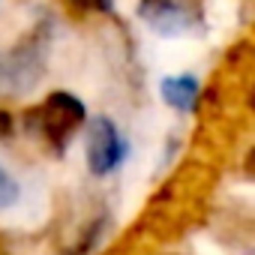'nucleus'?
I'll list each match as a JSON object with an SVG mask.
<instances>
[{
    "instance_id": "f257e3e1",
    "label": "nucleus",
    "mask_w": 255,
    "mask_h": 255,
    "mask_svg": "<svg viewBox=\"0 0 255 255\" xmlns=\"http://www.w3.org/2000/svg\"><path fill=\"white\" fill-rule=\"evenodd\" d=\"M84 123L87 105L69 90H51L42 102L24 111V132L45 144L54 156H63L69 150L72 138L84 129Z\"/></svg>"
},
{
    "instance_id": "f03ea898",
    "label": "nucleus",
    "mask_w": 255,
    "mask_h": 255,
    "mask_svg": "<svg viewBox=\"0 0 255 255\" xmlns=\"http://www.w3.org/2000/svg\"><path fill=\"white\" fill-rule=\"evenodd\" d=\"M48 48L51 33L45 21H39L21 42L0 51V90L9 96L33 93L48 72Z\"/></svg>"
},
{
    "instance_id": "7ed1b4c3",
    "label": "nucleus",
    "mask_w": 255,
    "mask_h": 255,
    "mask_svg": "<svg viewBox=\"0 0 255 255\" xmlns=\"http://www.w3.org/2000/svg\"><path fill=\"white\" fill-rule=\"evenodd\" d=\"M84 159L93 177H108L129 159V141L108 114L87 117L84 123Z\"/></svg>"
},
{
    "instance_id": "20e7f679",
    "label": "nucleus",
    "mask_w": 255,
    "mask_h": 255,
    "mask_svg": "<svg viewBox=\"0 0 255 255\" xmlns=\"http://www.w3.org/2000/svg\"><path fill=\"white\" fill-rule=\"evenodd\" d=\"M138 18L147 24V30H153L159 36L192 33L204 21L198 0H141Z\"/></svg>"
},
{
    "instance_id": "39448f33",
    "label": "nucleus",
    "mask_w": 255,
    "mask_h": 255,
    "mask_svg": "<svg viewBox=\"0 0 255 255\" xmlns=\"http://www.w3.org/2000/svg\"><path fill=\"white\" fill-rule=\"evenodd\" d=\"M159 96L168 108H174L177 114H192L198 108L201 99V81L192 72H177V75H165L159 81Z\"/></svg>"
},
{
    "instance_id": "423d86ee",
    "label": "nucleus",
    "mask_w": 255,
    "mask_h": 255,
    "mask_svg": "<svg viewBox=\"0 0 255 255\" xmlns=\"http://www.w3.org/2000/svg\"><path fill=\"white\" fill-rule=\"evenodd\" d=\"M18 198H21V186H18V180H15L3 165H0V210L15 207Z\"/></svg>"
},
{
    "instance_id": "0eeeda50",
    "label": "nucleus",
    "mask_w": 255,
    "mask_h": 255,
    "mask_svg": "<svg viewBox=\"0 0 255 255\" xmlns=\"http://www.w3.org/2000/svg\"><path fill=\"white\" fill-rule=\"evenodd\" d=\"M78 12H99V15H111L114 12V0H69Z\"/></svg>"
},
{
    "instance_id": "6e6552de",
    "label": "nucleus",
    "mask_w": 255,
    "mask_h": 255,
    "mask_svg": "<svg viewBox=\"0 0 255 255\" xmlns=\"http://www.w3.org/2000/svg\"><path fill=\"white\" fill-rule=\"evenodd\" d=\"M15 129V123H12V114L9 111H0V138H9Z\"/></svg>"
},
{
    "instance_id": "1a4fd4ad",
    "label": "nucleus",
    "mask_w": 255,
    "mask_h": 255,
    "mask_svg": "<svg viewBox=\"0 0 255 255\" xmlns=\"http://www.w3.org/2000/svg\"><path fill=\"white\" fill-rule=\"evenodd\" d=\"M243 174L249 177V180H255V144L246 150V156H243Z\"/></svg>"
},
{
    "instance_id": "9d476101",
    "label": "nucleus",
    "mask_w": 255,
    "mask_h": 255,
    "mask_svg": "<svg viewBox=\"0 0 255 255\" xmlns=\"http://www.w3.org/2000/svg\"><path fill=\"white\" fill-rule=\"evenodd\" d=\"M246 105H249V111H252V114H255V87H252V90H249V96H246Z\"/></svg>"
}]
</instances>
